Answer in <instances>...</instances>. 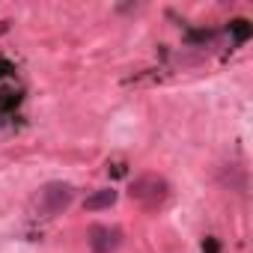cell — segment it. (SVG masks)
Here are the masks:
<instances>
[{
	"mask_svg": "<svg viewBox=\"0 0 253 253\" xmlns=\"http://www.w3.org/2000/svg\"><path fill=\"white\" fill-rule=\"evenodd\" d=\"M167 197H170V185H167L161 176H155V173L140 176V179H134V185H131V200H137V203L146 206V209H158Z\"/></svg>",
	"mask_w": 253,
	"mask_h": 253,
	"instance_id": "1",
	"label": "cell"
},
{
	"mask_svg": "<svg viewBox=\"0 0 253 253\" xmlns=\"http://www.w3.org/2000/svg\"><path fill=\"white\" fill-rule=\"evenodd\" d=\"M72 185H66V182H48L42 191H39V211L42 214H60V211H66L69 209V203H72Z\"/></svg>",
	"mask_w": 253,
	"mask_h": 253,
	"instance_id": "2",
	"label": "cell"
},
{
	"mask_svg": "<svg viewBox=\"0 0 253 253\" xmlns=\"http://www.w3.org/2000/svg\"><path fill=\"white\" fill-rule=\"evenodd\" d=\"M89 247H92V253H113L119 244H122V232L116 229V226H101V223H95V226H89Z\"/></svg>",
	"mask_w": 253,
	"mask_h": 253,
	"instance_id": "3",
	"label": "cell"
},
{
	"mask_svg": "<svg viewBox=\"0 0 253 253\" xmlns=\"http://www.w3.org/2000/svg\"><path fill=\"white\" fill-rule=\"evenodd\" d=\"M113 203H116V191H113V188H101V191H95V194L86 197L84 209H86V211H101V209H110Z\"/></svg>",
	"mask_w": 253,
	"mask_h": 253,
	"instance_id": "4",
	"label": "cell"
},
{
	"mask_svg": "<svg viewBox=\"0 0 253 253\" xmlns=\"http://www.w3.org/2000/svg\"><path fill=\"white\" fill-rule=\"evenodd\" d=\"M229 27L235 30V39H238V42H244V39L250 36V24H247V21H232Z\"/></svg>",
	"mask_w": 253,
	"mask_h": 253,
	"instance_id": "5",
	"label": "cell"
},
{
	"mask_svg": "<svg viewBox=\"0 0 253 253\" xmlns=\"http://www.w3.org/2000/svg\"><path fill=\"white\" fill-rule=\"evenodd\" d=\"M15 69H12V63L9 60H0V75H12Z\"/></svg>",
	"mask_w": 253,
	"mask_h": 253,
	"instance_id": "6",
	"label": "cell"
}]
</instances>
